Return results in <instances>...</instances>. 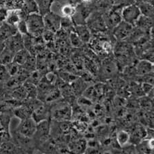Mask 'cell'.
<instances>
[{
    "label": "cell",
    "instance_id": "1",
    "mask_svg": "<svg viewBox=\"0 0 154 154\" xmlns=\"http://www.w3.org/2000/svg\"><path fill=\"white\" fill-rule=\"evenodd\" d=\"M25 23L29 35L34 38H39L42 35L45 29L43 16L38 12L31 13L27 15Z\"/></svg>",
    "mask_w": 154,
    "mask_h": 154
},
{
    "label": "cell",
    "instance_id": "2",
    "mask_svg": "<svg viewBox=\"0 0 154 154\" xmlns=\"http://www.w3.org/2000/svg\"><path fill=\"white\" fill-rule=\"evenodd\" d=\"M50 116L58 122L69 120L71 116L70 105L66 103H57L50 109Z\"/></svg>",
    "mask_w": 154,
    "mask_h": 154
},
{
    "label": "cell",
    "instance_id": "3",
    "mask_svg": "<svg viewBox=\"0 0 154 154\" xmlns=\"http://www.w3.org/2000/svg\"><path fill=\"white\" fill-rule=\"evenodd\" d=\"M86 25L91 32L103 33L107 30L104 17L99 13H91L87 18Z\"/></svg>",
    "mask_w": 154,
    "mask_h": 154
},
{
    "label": "cell",
    "instance_id": "4",
    "mask_svg": "<svg viewBox=\"0 0 154 154\" xmlns=\"http://www.w3.org/2000/svg\"><path fill=\"white\" fill-rule=\"evenodd\" d=\"M140 15L141 14L139 7L135 4H131L124 6L121 10L122 20L134 26Z\"/></svg>",
    "mask_w": 154,
    "mask_h": 154
},
{
    "label": "cell",
    "instance_id": "5",
    "mask_svg": "<svg viewBox=\"0 0 154 154\" xmlns=\"http://www.w3.org/2000/svg\"><path fill=\"white\" fill-rule=\"evenodd\" d=\"M37 123L31 118L21 119L17 127V131L21 136L26 138H32L36 131Z\"/></svg>",
    "mask_w": 154,
    "mask_h": 154
},
{
    "label": "cell",
    "instance_id": "6",
    "mask_svg": "<svg viewBox=\"0 0 154 154\" xmlns=\"http://www.w3.org/2000/svg\"><path fill=\"white\" fill-rule=\"evenodd\" d=\"M133 27L134 26L122 20L112 29L113 35L118 41L122 42L129 38L133 30Z\"/></svg>",
    "mask_w": 154,
    "mask_h": 154
},
{
    "label": "cell",
    "instance_id": "7",
    "mask_svg": "<svg viewBox=\"0 0 154 154\" xmlns=\"http://www.w3.org/2000/svg\"><path fill=\"white\" fill-rule=\"evenodd\" d=\"M45 29L56 33L60 29L61 17L52 12H49L43 16Z\"/></svg>",
    "mask_w": 154,
    "mask_h": 154
},
{
    "label": "cell",
    "instance_id": "8",
    "mask_svg": "<svg viewBox=\"0 0 154 154\" xmlns=\"http://www.w3.org/2000/svg\"><path fill=\"white\" fill-rule=\"evenodd\" d=\"M5 46L14 53L25 48L23 35L19 32H17L5 41Z\"/></svg>",
    "mask_w": 154,
    "mask_h": 154
},
{
    "label": "cell",
    "instance_id": "9",
    "mask_svg": "<svg viewBox=\"0 0 154 154\" xmlns=\"http://www.w3.org/2000/svg\"><path fill=\"white\" fill-rule=\"evenodd\" d=\"M51 130V125L49 119L43 120L37 123L36 131L33 137L36 138L39 141L46 140L48 138Z\"/></svg>",
    "mask_w": 154,
    "mask_h": 154
},
{
    "label": "cell",
    "instance_id": "10",
    "mask_svg": "<svg viewBox=\"0 0 154 154\" xmlns=\"http://www.w3.org/2000/svg\"><path fill=\"white\" fill-rule=\"evenodd\" d=\"M121 10H119L118 8H114L110 10L104 17L107 29H113L122 20Z\"/></svg>",
    "mask_w": 154,
    "mask_h": 154
},
{
    "label": "cell",
    "instance_id": "11",
    "mask_svg": "<svg viewBox=\"0 0 154 154\" xmlns=\"http://www.w3.org/2000/svg\"><path fill=\"white\" fill-rule=\"evenodd\" d=\"M50 117V109L43 104L39 105L35 109H33L31 114V118L36 123L43 120L48 119Z\"/></svg>",
    "mask_w": 154,
    "mask_h": 154
},
{
    "label": "cell",
    "instance_id": "12",
    "mask_svg": "<svg viewBox=\"0 0 154 154\" xmlns=\"http://www.w3.org/2000/svg\"><path fill=\"white\" fill-rule=\"evenodd\" d=\"M23 20V12L20 10H10L6 12L5 23L17 27L18 24Z\"/></svg>",
    "mask_w": 154,
    "mask_h": 154
},
{
    "label": "cell",
    "instance_id": "13",
    "mask_svg": "<svg viewBox=\"0 0 154 154\" xmlns=\"http://www.w3.org/2000/svg\"><path fill=\"white\" fill-rule=\"evenodd\" d=\"M74 31L83 42V44L90 43L92 39V32L86 25H75Z\"/></svg>",
    "mask_w": 154,
    "mask_h": 154
},
{
    "label": "cell",
    "instance_id": "14",
    "mask_svg": "<svg viewBox=\"0 0 154 154\" xmlns=\"http://www.w3.org/2000/svg\"><path fill=\"white\" fill-rule=\"evenodd\" d=\"M135 71L137 75L140 77L153 72V63L145 59L140 60L137 63Z\"/></svg>",
    "mask_w": 154,
    "mask_h": 154
},
{
    "label": "cell",
    "instance_id": "15",
    "mask_svg": "<svg viewBox=\"0 0 154 154\" xmlns=\"http://www.w3.org/2000/svg\"><path fill=\"white\" fill-rule=\"evenodd\" d=\"M136 151L139 153H153L154 149L153 138L143 139L135 146Z\"/></svg>",
    "mask_w": 154,
    "mask_h": 154
},
{
    "label": "cell",
    "instance_id": "16",
    "mask_svg": "<svg viewBox=\"0 0 154 154\" xmlns=\"http://www.w3.org/2000/svg\"><path fill=\"white\" fill-rule=\"evenodd\" d=\"M147 136V130H145L141 126L137 125L132 130L131 134L130 133V143L132 144L137 145Z\"/></svg>",
    "mask_w": 154,
    "mask_h": 154
},
{
    "label": "cell",
    "instance_id": "17",
    "mask_svg": "<svg viewBox=\"0 0 154 154\" xmlns=\"http://www.w3.org/2000/svg\"><path fill=\"white\" fill-rule=\"evenodd\" d=\"M153 18L140 15L139 19L135 23L134 26L146 32L149 30H151L153 29Z\"/></svg>",
    "mask_w": 154,
    "mask_h": 154
},
{
    "label": "cell",
    "instance_id": "18",
    "mask_svg": "<svg viewBox=\"0 0 154 154\" xmlns=\"http://www.w3.org/2000/svg\"><path fill=\"white\" fill-rule=\"evenodd\" d=\"M102 75L107 78H110L112 77L116 71V65L113 60L110 59H106L103 61L102 64Z\"/></svg>",
    "mask_w": 154,
    "mask_h": 154
},
{
    "label": "cell",
    "instance_id": "19",
    "mask_svg": "<svg viewBox=\"0 0 154 154\" xmlns=\"http://www.w3.org/2000/svg\"><path fill=\"white\" fill-rule=\"evenodd\" d=\"M17 32H18L17 27L10 25L4 22L0 26V39L5 42L8 38H9L10 36L14 35Z\"/></svg>",
    "mask_w": 154,
    "mask_h": 154
},
{
    "label": "cell",
    "instance_id": "20",
    "mask_svg": "<svg viewBox=\"0 0 154 154\" xmlns=\"http://www.w3.org/2000/svg\"><path fill=\"white\" fill-rule=\"evenodd\" d=\"M9 122L7 116L0 115V140H6L9 138Z\"/></svg>",
    "mask_w": 154,
    "mask_h": 154
},
{
    "label": "cell",
    "instance_id": "21",
    "mask_svg": "<svg viewBox=\"0 0 154 154\" xmlns=\"http://www.w3.org/2000/svg\"><path fill=\"white\" fill-rule=\"evenodd\" d=\"M31 55V53L27 50L23 48L15 53L14 58H13V62L17 63L20 66H23Z\"/></svg>",
    "mask_w": 154,
    "mask_h": 154
},
{
    "label": "cell",
    "instance_id": "22",
    "mask_svg": "<svg viewBox=\"0 0 154 154\" xmlns=\"http://www.w3.org/2000/svg\"><path fill=\"white\" fill-rule=\"evenodd\" d=\"M15 53L5 46L0 54V64L6 65L13 61Z\"/></svg>",
    "mask_w": 154,
    "mask_h": 154
},
{
    "label": "cell",
    "instance_id": "23",
    "mask_svg": "<svg viewBox=\"0 0 154 154\" xmlns=\"http://www.w3.org/2000/svg\"><path fill=\"white\" fill-rule=\"evenodd\" d=\"M137 5L140 12V14L145 17L153 18L154 9L153 5L151 3H140Z\"/></svg>",
    "mask_w": 154,
    "mask_h": 154
},
{
    "label": "cell",
    "instance_id": "24",
    "mask_svg": "<svg viewBox=\"0 0 154 154\" xmlns=\"http://www.w3.org/2000/svg\"><path fill=\"white\" fill-rule=\"evenodd\" d=\"M35 2L38 5L39 14L44 16L50 12L53 0H35Z\"/></svg>",
    "mask_w": 154,
    "mask_h": 154
},
{
    "label": "cell",
    "instance_id": "25",
    "mask_svg": "<svg viewBox=\"0 0 154 154\" xmlns=\"http://www.w3.org/2000/svg\"><path fill=\"white\" fill-rule=\"evenodd\" d=\"M32 111V109L29 107L24 106V107H20L14 110V114L17 118L21 120V119L31 118Z\"/></svg>",
    "mask_w": 154,
    "mask_h": 154
},
{
    "label": "cell",
    "instance_id": "26",
    "mask_svg": "<svg viewBox=\"0 0 154 154\" xmlns=\"http://www.w3.org/2000/svg\"><path fill=\"white\" fill-rule=\"evenodd\" d=\"M86 142L84 140H78L71 143L69 145L70 150L76 153H81L86 151Z\"/></svg>",
    "mask_w": 154,
    "mask_h": 154
},
{
    "label": "cell",
    "instance_id": "27",
    "mask_svg": "<svg viewBox=\"0 0 154 154\" xmlns=\"http://www.w3.org/2000/svg\"><path fill=\"white\" fill-rule=\"evenodd\" d=\"M130 139H131L130 133L124 130L119 131L116 136L117 142L121 147H123L130 143Z\"/></svg>",
    "mask_w": 154,
    "mask_h": 154
},
{
    "label": "cell",
    "instance_id": "28",
    "mask_svg": "<svg viewBox=\"0 0 154 154\" xmlns=\"http://www.w3.org/2000/svg\"><path fill=\"white\" fill-rule=\"evenodd\" d=\"M140 107L143 110L147 111H153V99L145 95L144 97H140L139 100Z\"/></svg>",
    "mask_w": 154,
    "mask_h": 154
},
{
    "label": "cell",
    "instance_id": "29",
    "mask_svg": "<svg viewBox=\"0 0 154 154\" xmlns=\"http://www.w3.org/2000/svg\"><path fill=\"white\" fill-rule=\"evenodd\" d=\"M6 66V68L8 71V72L9 75H10V77H15L17 76L18 73L20 72V71L21 69V66L18 65L17 63H16L14 62H12L9 63V64H8Z\"/></svg>",
    "mask_w": 154,
    "mask_h": 154
},
{
    "label": "cell",
    "instance_id": "30",
    "mask_svg": "<svg viewBox=\"0 0 154 154\" xmlns=\"http://www.w3.org/2000/svg\"><path fill=\"white\" fill-rule=\"evenodd\" d=\"M69 41L71 46L76 48L82 47V45L84 44L78 35L75 33V31H72L69 34Z\"/></svg>",
    "mask_w": 154,
    "mask_h": 154
},
{
    "label": "cell",
    "instance_id": "31",
    "mask_svg": "<svg viewBox=\"0 0 154 154\" xmlns=\"http://www.w3.org/2000/svg\"><path fill=\"white\" fill-rule=\"evenodd\" d=\"M12 96L18 100H23L28 97L27 92L24 86H18L16 88L12 93Z\"/></svg>",
    "mask_w": 154,
    "mask_h": 154
},
{
    "label": "cell",
    "instance_id": "32",
    "mask_svg": "<svg viewBox=\"0 0 154 154\" xmlns=\"http://www.w3.org/2000/svg\"><path fill=\"white\" fill-rule=\"evenodd\" d=\"M24 8H25L26 12H28V14H31V13L38 12V8L35 0H26L24 4Z\"/></svg>",
    "mask_w": 154,
    "mask_h": 154
},
{
    "label": "cell",
    "instance_id": "33",
    "mask_svg": "<svg viewBox=\"0 0 154 154\" xmlns=\"http://www.w3.org/2000/svg\"><path fill=\"white\" fill-rule=\"evenodd\" d=\"M131 90L132 93H133L135 96H139L140 97L143 95H145L142 90L140 84H138L137 83H133L132 84L131 87Z\"/></svg>",
    "mask_w": 154,
    "mask_h": 154
},
{
    "label": "cell",
    "instance_id": "34",
    "mask_svg": "<svg viewBox=\"0 0 154 154\" xmlns=\"http://www.w3.org/2000/svg\"><path fill=\"white\" fill-rule=\"evenodd\" d=\"M10 78L6 66L0 64V81H8Z\"/></svg>",
    "mask_w": 154,
    "mask_h": 154
},
{
    "label": "cell",
    "instance_id": "35",
    "mask_svg": "<svg viewBox=\"0 0 154 154\" xmlns=\"http://www.w3.org/2000/svg\"><path fill=\"white\" fill-rule=\"evenodd\" d=\"M42 35L44 40L47 42H52L54 41L55 38V33L52 32V31L47 30V29H44Z\"/></svg>",
    "mask_w": 154,
    "mask_h": 154
},
{
    "label": "cell",
    "instance_id": "36",
    "mask_svg": "<svg viewBox=\"0 0 154 154\" xmlns=\"http://www.w3.org/2000/svg\"><path fill=\"white\" fill-rule=\"evenodd\" d=\"M129 1H130V0H113V2H115V4L118 5V6H122V5H123V6H127L126 4H128V5L131 4L129 3ZM130 2H131V1H130Z\"/></svg>",
    "mask_w": 154,
    "mask_h": 154
},
{
    "label": "cell",
    "instance_id": "37",
    "mask_svg": "<svg viewBox=\"0 0 154 154\" xmlns=\"http://www.w3.org/2000/svg\"><path fill=\"white\" fill-rule=\"evenodd\" d=\"M66 2H67V3L70 4H72L73 6H77L78 4H81V0H65Z\"/></svg>",
    "mask_w": 154,
    "mask_h": 154
},
{
    "label": "cell",
    "instance_id": "38",
    "mask_svg": "<svg viewBox=\"0 0 154 154\" xmlns=\"http://www.w3.org/2000/svg\"><path fill=\"white\" fill-rule=\"evenodd\" d=\"M135 4H139L140 3H153V0H134Z\"/></svg>",
    "mask_w": 154,
    "mask_h": 154
},
{
    "label": "cell",
    "instance_id": "39",
    "mask_svg": "<svg viewBox=\"0 0 154 154\" xmlns=\"http://www.w3.org/2000/svg\"><path fill=\"white\" fill-rule=\"evenodd\" d=\"M5 48V42L0 39V54Z\"/></svg>",
    "mask_w": 154,
    "mask_h": 154
},
{
    "label": "cell",
    "instance_id": "40",
    "mask_svg": "<svg viewBox=\"0 0 154 154\" xmlns=\"http://www.w3.org/2000/svg\"><path fill=\"white\" fill-rule=\"evenodd\" d=\"M93 1V0H81L82 2H83V3L88 4H90L91 3V2Z\"/></svg>",
    "mask_w": 154,
    "mask_h": 154
},
{
    "label": "cell",
    "instance_id": "41",
    "mask_svg": "<svg viewBox=\"0 0 154 154\" xmlns=\"http://www.w3.org/2000/svg\"><path fill=\"white\" fill-rule=\"evenodd\" d=\"M1 25H2V23H0V26H1Z\"/></svg>",
    "mask_w": 154,
    "mask_h": 154
}]
</instances>
